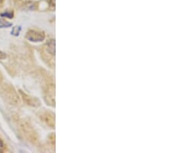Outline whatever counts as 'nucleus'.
I'll list each match as a JSON object with an SVG mask.
<instances>
[{"label": "nucleus", "instance_id": "9b49d317", "mask_svg": "<svg viewBox=\"0 0 174 153\" xmlns=\"http://www.w3.org/2000/svg\"><path fill=\"white\" fill-rule=\"evenodd\" d=\"M2 1H3V0H0V3H1V2H2Z\"/></svg>", "mask_w": 174, "mask_h": 153}, {"label": "nucleus", "instance_id": "f03ea898", "mask_svg": "<svg viewBox=\"0 0 174 153\" xmlns=\"http://www.w3.org/2000/svg\"><path fill=\"white\" fill-rule=\"evenodd\" d=\"M46 102L51 106H55V87L51 84L48 87L45 93Z\"/></svg>", "mask_w": 174, "mask_h": 153}, {"label": "nucleus", "instance_id": "7ed1b4c3", "mask_svg": "<svg viewBox=\"0 0 174 153\" xmlns=\"http://www.w3.org/2000/svg\"><path fill=\"white\" fill-rule=\"evenodd\" d=\"M43 117H44L43 121H45L49 126L54 128L55 126V117H54V113L46 112L45 114H43Z\"/></svg>", "mask_w": 174, "mask_h": 153}, {"label": "nucleus", "instance_id": "1a4fd4ad", "mask_svg": "<svg viewBox=\"0 0 174 153\" xmlns=\"http://www.w3.org/2000/svg\"><path fill=\"white\" fill-rule=\"evenodd\" d=\"M6 58V54L0 50V60H4Z\"/></svg>", "mask_w": 174, "mask_h": 153}, {"label": "nucleus", "instance_id": "0eeeda50", "mask_svg": "<svg viewBox=\"0 0 174 153\" xmlns=\"http://www.w3.org/2000/svg\"><path fill=\"white\" fill-rule=\"evenodd\" d=\"M12 26V23L7 22L6 20L3 19H0V28H5V27H9Z\"/></svg>", "mask_w": 174, "mask_h": 153}, {"label": "nucleus", "instance_id": "9d476101", "mask_svg": "<svg viewBox=\"0 0 174 153\" xmlns=\"http://www.w3.org/2000/svg\"><path fill=\"white\" fill-rule=\"evenodd\" d=\"M3 149H4V145H3L2 141L0 139V152L3 150Z\"/></svg>", "mask_w": 174, "mask_h": 153}, {"label": "nucleus", "instance_id": "423d86ee", "mask_svg": "<svg viewBox=\"0 0 174 153\" xmlns=\"http://www.w3.org/2000/svg\"><path fill=\"white\" fill-rule=\"evenodd\" d=\"M20 31H21V26H16L13 27V29L12 30V31H11V34L15 36V37H17V36L19 35Z\"/></svg>", "mask_w": 174, "mask_h": 153}, {"label": "nucleus", "instance_id": "f257e3e1", "mask_svg": "<svg viewBox=\"0 0 174 153\" xmlns=\"http://www.w3.org/2000/svg\"><path fill=\"white\" fill-rule=\"evenodd\" d=\"M45 38L44 32L40 31L30 30L26 33V39L31 42H41Z\"/></svg>", "mask_w": 174, "mask_h": 153}, {"label": "nucleus", "instance_id": "6e6552de", "mask_svg": "<svg viewBox=\"0 0 174 153\" xmlns=\"http://www.w3.org/2000/svg\"><path fill=\"white\" fill-rule=\"evenodd\" d=\"M13 14L11 13H4L1 14V16H2V17H7V18H9V19L13 18Z\"/></svg>", "mask_w": 174, "mask_h": 153}, {"label": "nucleus", "instance_id": "39448f33", "mask_svg": "<svg viewBox=\"0 0 174 153\" xmlns=\"http://www.w3.org/2000/svg\"><path fill=\"white\" fill-rule=\"evenodd\" d=\"M47 49L48 51L52 54L54 55L55 54V41L54 39H51L49 43H47Z\"/></svg>", "mask_w": 174, "mask_h": 153}, {"label": "nucleus", "instance_id": "20e7f679", "mask_svg": "<svg viewBox=\"0 0 174 153\" xmlns=\"http://www.w3.org/2000/svg\"><path fill=\"white\" fill-rule=\"evenodd\" d=\"M21 94L23 96V99L26 101V102L30 105H33V106H38L40 105V102H39L38 100L34 98V97H31V96H28V95H26V94H23V92H21Z\"/></svg>", "mask_w": 174, "mask_h": 153}]
</instances>
